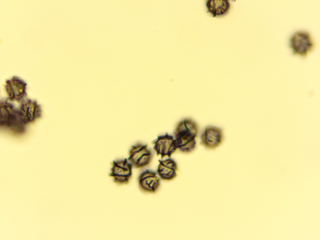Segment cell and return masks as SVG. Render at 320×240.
Wrapping results in <instances>:
<instances>
[{"label": "cell", "mask_w": 320, "mask_h": 240, "mask_svg": "<svg viewBox=\"0 0 320 240\" xmlns=\"http://www.w3.org/2000/svg\"><path fill=\"white\" fill-rule=\"evenodd\" d=\"M207 12L214 18H221L227 15L231 6L229 0H207Z\"/></svg>", "instance_id": "11"}, {"label": "cell", "mask_w": 320, "mask_h": 240, "mask_svg": "<svg viewBox=\"0 0 320 240\" xmlns=\"http://www.w3.org/2000/svg\"><path fill=\"white\" fill-rule=\"evenodd\" d=\"M152 143L157 155L162 159L166 156L171 158L178 149L174 137L168 133L158 136Z\"/></svg>", "instance_id": "8"}, {"label": "cell", "mask_w": 320, "mask_h": 240, "mask_svg": "<svg viewBox=\"0 0 320 240\" xmlns=\"http://www.w3.org/2000/svg\"><path fill=\"white\" fill-rule=\"evenodd\" d=\"M0 108L1 126L16 129L24 128L18 109L12 103L6 100H1Z\"/></svg>", "instance_id": "3"}, {"label": "cell", "mask_w": 320, "mask_h": 240, "mask_svg": "<svg viewBox=\"0 0 320 240\" xmlns=\"http://www.w3.org/2000/svg\"><path fill=\"white\" fill-rule=\"evenodd\" d=\"M27 84L19 77L14 76L7 80L5 88L8 99L11 101H22L27 96Z\"/></svg>", "instance_id": "5"}, {"label": "cell", "mask_w": 320, "mask_h": 240, "mask_svg": "<svg viewBox=\"0 0 320 240\" xmlns=\"http://www.w3.org/2000/svg\"><path fill=\"white\" fill-rule=\"evenodd\" d=\"M133 166L128 159L113 162L110 175L114 180L121 184H127L132 176Z\"/></svg>", "instance_id": "9"}, {"label": "cell", "mask_w": 320, "mask_h": 240, "mask_svg": "<svg viewBox=\"0 0 320 240\" xmlns=\"http://www.w3.org/2000/svg\"><path fill=\"white\" fill-rule=\"evenodd\" d=\"M222 130L216 126H207L200 136L201 145L207 149L214 150L219 147L223 140Z\"/></svg>", "instance_id": "6"}, {"label": "cell", "mask_w": 320, "mask_h": 240, "mask_svg": "<svg viewBox=\"0 0 320 240\" xmlns=\"http://www.w3.org/2000/svg\"><path fill=\"white\" fill-rule=\"evenodd\" d=\"M21 121L25 126L39 118L42 110L37 101L30 99L23 101L18 108Z\"/></svg>", "instance_id": "7"}, {"label": "cell", "mask_w": 320, "mask_h": 240, "mask_svg": "<svg viewBox=\"0 0 320 240\" xmlns=\"http://www.w3.org/2000/svg\"><path fill=\"white\" fill-rule=\"evenodd\" d=\"M198 130L197 123L191 118H185L179 122L174 132L178 149L184 153L192 151L196 147Z\"/></svg>", "instance_id": "1"}, {"label": "cell", "mask_w": 320, "mask_h": 240, "mask_svg": "<svg viewBox=\"0 0 320 240\" xmlns=\"http://www.w3.org/2000/svg\"><path fill=\"white\" fill-rule=\"evenodd\" d=\"M152 157V151L147 145L138 143L132 146L128 159L133 167L139 168L149 165Z\"/></svg>", "instance_id": "4"}, {"label": "cell", "mask_w": 320, "mask_h": 240, "mask_svg": "<svg viewBox=\"0 0 320 240\" xmlns=\"http://www.w3.org/2000/svg\"><path fill=\"white\" fill-rule=\"evenodd\" d=\"M288 45L293 54L305 57L311 52L314 47L312 36L308 32L303 30L294 32L290 36Z\"/></svg>", "instance_id": "2"}, {"label": "cell", "mask_w": 320, "mask_h": 240, "mask_svg": "<svg viewBox=\"0 0 320 240\" xmlns=\"http://www.w3.org/2000/svg\"><path fill=\"white\" fill-rule=\"evenodd\" d=\"M157 172L161 178L166 181H171L177 176L178 165L172 159L169 158L165 160H159Z\"/></svg>", "instance_id": "12"}, {"label": "cell", "mask_w": 320, "mask_h": 240, "mask_svg": "<svg viewBox=\"0 0 320 240\" xmlns=\"http://www.w3.org/2000/svg\"><path fill=\"white\" fill-rule=\"evenodd\" d=\"M140 189L143 192L154 193L160 185V179L154 171L147 169L142 172L138 178Z\"/></svg>", "instance_id": "10"}]
</instances>
